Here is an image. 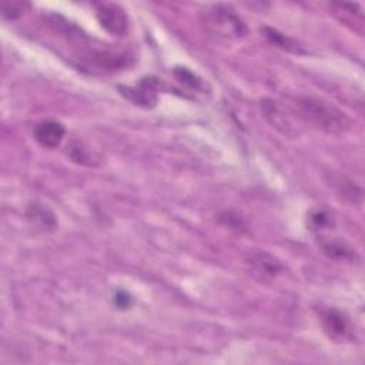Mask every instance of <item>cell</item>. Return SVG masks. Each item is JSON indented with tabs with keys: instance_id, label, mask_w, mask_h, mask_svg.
Wrapping results in <instances>:
<instances>
[{
	"instance_id": "obj_1",
	"label": "cell",
	"mask_w": 365,
	"mask_h": 365,
	"mask_svg": "<svg viewBox=\"0 0 365 365\" xmlns=\"http://www.w3.org/2000/svg\"><path fill=\"white\" fill-rule=\"evenodd\" d=\"M295 107L305 123L328 134L339 135L351 128L348 115L322 98L302 96L295 100Z\"/></svg>"
},
{
	"instance_id": "obj_2",
	"label": "cell",
	"mask_w": 365,
	"mask_h": 365,
	"mask_svg": "<svg viewBox=\"0 0 365 365\" xmlns=\"http://www.w3.org/2000/svg\"><path fill=\"white\" fill-rule=\"evenodd\" d=\"M201 24L210 36L220 40H238L248 34L245 21L227 4L207 7L201 14Z\"/></svg>"
},
{
	"instance_id": "obj_3",
	"label": "cell",
	"mask_w": 365,
	"mask_h": 365,
	"mask_svg": "<svg viewBox=\"0 0 365 365\" xmlns=\"http://www.w3.org/2000/svg\"><path fill=\"white\" fill-rule=\"evenodd\" d=\"M96 19L108 34L121 37L127 34L130 27L128 14L118 3H96Z\"/></svg>"
},
{
	"instance_id": "obj_4",
	"label": "cell",
	"mask_w": 365,
	"mask_h": 365,
	"mask_svg": "<svg viewBox=\"0 0 365 365\" xmlns=\"http://www.w3.org/2000/svg\"><path fill=\"white\" fill-rule=\"evenodd\" d=\"M160 81L155 77H143L135 86H117L118 93L135 106L153 108L158 103Z\"/></svg>"
},
{
	"instance_id": "obj_5",
	"label": "cell",
	"mask_w": 365,
	"mask_h": 365,
	"mask_svg": "<svg viewBox=\"0 0 365 365\" xmlns=\"http://www.w3.org/2000/svg\"><path fill=\"white\" fill-rule=\"evenodd\" d=\"M319 322L327 336L336 342L348 341L354 336V327L349 317L338 308L329 307L321 309Z\"/></svg>"
},
{
	"instance_id": "obj_6",
	"label": "cell",
	"mask_w": 365,
	"mask_h": 365,
	"mask_svg": "<svg viewBox=\"0 0 365 365\" xmlns=\"http://www.w3.org/2000/svg\"><path fill=\"white\" fill-rule=\"evenodd\" d=\"M66 135V127L60 121L43 120L33 128L34 140L44 148H56Z\"/></svg>"
},
{
	"instance_id": "obj_7",
	"label": "cell",
	"mask_w": 365,
	"mask_h": 365,
	"mask_svg": "<svg viewBox=\"0 0 365 365\" xmlns=\"http://www.w3.org/2000/svg\"><path fill=\"white\" fill-rule=\"evenodd\" d=\"M247 264L262 278H274L284 271L282 262L265 251L251 252L247 258Z\"/></svg>"
},
{
	"instance_id": "obj_8",
	"label": "cell",
	"mask_w": 365,
	"mask_h": 365,
	"mask_svg": "<svg viewBox=\"0 0 365 365\" xmlns=\"http://www.w3.org/2000/svg\"><path fill=\"white\" fill-rule=\"evenodd\" d=\"M26 218L34 227L47 232H51L58 227L54 212L40 202H31L26 207Z\"/></svg>"
},
{
	"instance_id": "obj_9",
	"label": "cell",
	"mask_w": 365,
	"mask_h": 365,
	"mask_svg": "<svg viewBox=\"0 0 365 365\" xmlns=\"http://www.w3.org/2000/svg\"><path fill=\"white\" fill-rule=\"evenodd\" d=\"M318 245L321 251L332 259L336 261H355L356 259V252L355 250L346 244L345 241L339 238H325L321 237L318 241Z\"/></svg>"
},
{
	"instance_id": "obj_10",
	"label": "cell",
	"mask_w": 365,
	"mask_h": 365,
	"mask_svg": "<svg viewBox=\"0 0 365 365\" xmlns=\"http://www.w3.org/2000/svg\"><path fill=\"white\" fill-rule=\"evenodd\" d=\"M261 33L264 34V37L275 47L288 51V53H294V54H307V50L294 38L285 36L284 33L278 31L277 29L272 27H262Z\"/></svg>"
},
{
	"instance_id": "obj_11",
	"label": "cell",
	"mask_w": 365,
	"mask_h": 365,
	"mask_svg": "<svg viewBox=\"0 0 365 365\" xmlns=\"http://www.w3.org/2000/svg\"><path fill=\"white\" fill-rule=\"evenodd\" d=\"M66 155L76 164L87 165V167H96L100 163V158L81 141L73 140L66 147Z\"/></svg>"
},
{
	"instance_id": "obj_12",
	"label": "cell",
	"mask_w": 365,
	"mask_h": 365,
	"mask_svg": "<svg viewBox=\"0 0 365 365\" xmlns=\"http://www.w3.org/2000/svg\"><path fill=\"white\" fill-rule=\"evenodd\" d=\"M261 111L264 114V117L272 124V127L278 128L282 133L289 134L291 130V124L287 120L285 114L281 111L279 106L277 104V101L269 100V98H264L261 101Z\"/></svg>"
},
{
	"instance_id": "obj_13",
	"label": "cell",
	"mask_w": 365,
	"mask_h": 365,
	"mask_svg": "<svg viewBox=\"0 0 365 365\" xmlns=\"http://www.w3.org/2000/svg\"><path fill=\"white\" fill-rule=\"evenodd\" d=\"M173 74L175 77V80L182 84L184 87L197 91V93H205L207 91V84L205 81L198 77L195 73H192L190 68L187 67H175L173 70Z\"/></svg>"
},
{
	"instance_id": "obj_14",
	"label": "cell",
	"mask_w": 365,
	"mask_h": 365,
	"mask_svg": "<svg viewBox=\"0 0 365 365\" xmlns=\"http://www.w3.org/2000/svg\"><path fill=\"white\" fill-rule=\"evenodd\" d=\"M30 9V3L26 1H1V17L6 20H17Z\"/></svg>"
},
{
	"instance_id": "obj_15",
	"label": "cell",
	"mask_w": 365,
	"mask_h": 365,
	"mask_svg": "<svg viewBox=\"0 0 365 365\" xmlns=\"http://www.w3.org/2000/svg\"><path fill=\"white\" fill-rule=\"evenodd\" d=\"M332 224L331 215L324 210H315L308 217V225L312 231H318L322 228H327Z\"/></svg>"
},
{
	"instance_id": "obj_16",
	"label": "cell",
	"mask_w": 365,
	"mask_h": 365,
	"mask_svg": "<svg viewBox=\"0 0 365 365\" xmlns=\"http://www.w3.org/2000/svg\"><path fill=\"white\" fill-rule=\"evenodd\" d=\"M338 191H339V194H341L344 198L349 200L351 202H355V201H356L355 197H358L359 200H361V197H362V190H361L358 185H355L352 181H344V182H341Z\"/></svg>"
},
{
	"instance_id": "obj_17",
	"label": "cell",
	"mask_w": 365,
	"mask_h": 365,
	"mask_svg": "<svg viewBox=\"0 0 365 365\" xmlns=\"http://www.w3.org/2000/svg\"><path fill=\"white\" fill-rule=\"evenodd\" d=\"M114 304L120 309H127L131 305V297L124 291H118L114 295Z\"/></svg>"
}]
</instances>
